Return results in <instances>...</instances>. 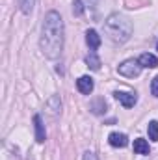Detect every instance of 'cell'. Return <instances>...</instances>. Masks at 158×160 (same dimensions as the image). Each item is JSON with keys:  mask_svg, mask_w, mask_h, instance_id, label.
Instances as JSON below:
<instances>
[{"mask_svg": "<svg viewBox=\"0 0 158 160\" xmlns=\"http://www.w3.org/2000/svg\"><path fill=\"white\" fill-rule=\"evenodd\" d=\"M86 63H87V67H91L93 71H99V69H101V60H99V56H97L95 52H89V54L86 56Z\"/></svg>", "mask_w": 158, "mask_h": 160, "instance_id": "12", "label": "cell"}, {"mask_svg": "<svg viewBox=\"0 0 158 160\" xmlns=\"http://www.w3.org/2000/svg\"><path fill=\"white\" fill-rule=\"evenodd\" d=\"M86 43H87V47H89L91 50H97V48L101 47V36H99L95 30H87V32H86Z\"/></svg>", "mask_w": 158, "mask_h": 160, "instance_id": "10", "label": "cell"}, {"mask_svg": "<svg viewBox=\"0 0 158 160\" xmlns=\"http://www.w3.org/2000/svg\"><path fill=\"white\" fill-rule=\"evenodd\" d=\"M132 22L121 13H112L104 21V32L114 43H126L132 36Z\"/></svg>", "mask_w": 158, "mask_h": 160, "instance_id": "2", "label": "cell"}, {"mask_svg": "<svg viewBox=\"0 0 158 160\" xmlns=\"http://www.w3.org/2000/svg\"><path fill=\"white\" fill-rule=\"evenodd\" d=\"M63 41H65V26L63 19L58 11H48L43 19L41 26V38L39 47L45 58L48 60H58L63 52Z\"/></svg>", "mask_w": 158, "mask_h": 160, "instance_id": "1", "label": "cell"}, {"mask_svg": "<svg viewBox=\"0 0 158 160\" xmlns=\"http://www.w3.org/2000/svg\"><path fill=\"white\" fill-rule=\"evenodd\" d=\"M114 97H116V101H119L125 108H132V106L138 102L136 93H128V91H116Z\"/></svg>", "mask_w": 158, "mask_h": 160, "instance_id": "5", "label": "cell"}, {"mask_svg": "<svg viewBox=\"0 0 158 160\" xmlns=\"http://www.w3.org/2000/svg\"><path fill=\"white\" fill-rule=\"evenodd\" d=\"M45 112H47V116L52 118V119H56V118L62 114V101H60L58 95H52V97L45 102Z\"/></svg>", "mask_w": 158, "mask_h": 160, "instance_id": "4", "label": "cell"}, {"mask_svg": "<svg viewBox=\"0 0 158 160\" xmlns=\"http://www.w3.org/2000/svg\"><path fill=\"white\" fill-rule=\"evenodd\" d=\"M91 112L93 114H104L106 112V101L104 99H95L91 102Z\"/></svg>", "mask_w": 158, "mask_h": 160, "instance_id": "13", "label": "cell"}, {"mask_svg": "<svg viewBox=\"0 0 158 160\" xmlns=\"http://www.w3.org/2000/svg\"><path fill=\"white\" fill-rule=\"evenodd\" d=\"M138 63H140L141 67H145V69H155V67H158V58L155 54L145 52V54H141V56L138 58Z\"/></svg>", "mask_w": 158, "mask_h": 160, "instance_id": "7", "label": "cell"}, {"mask_svg": "<svg viewBox=\"0 0 158 160\" xmlns=\"http://www.w3.org/2000/svg\"><path fill=\"white\" fill-rule=\"evenodd\" d=\"M151 93H153L155 97H158V77H155L153 82H151Z\"/></svg>", "mask_w": 158, "mask_h": 160, "instance_id": "17", "label": "cell"}, {"mask_svg": "<svg viewBox=\"0 0 158 160\" xmlns=\"http://www.w3.org/2000/svg\"><path fill=\"white\" fill-rule=\"evenodd\" d=\"M19 6H21V11L24 15H28V13H32V9L36 6V0H19Z\"/></svg>", "mask_w": 158, "mask_h": 160, "instance_id": "14", "label": "cell"}, {"mask_svg": "<svg viewBox=\"0 0 158 160\" xmlns=\"http://www.w3.org/2000/svg\"><path fill=\"white\" fill-rule=\"evenodd\" d=\"M73 13H75L77 17H80V15L84 13V4H82V0H75V2H73Z\"/></svg>", "mask_w": 158, "mask_h": 160, "instance_id": "16", "label": "cell"}, {"mask_svg": "<svg viewBox=\"0 0 158 160\" xmlns=\"http://www.w3.org/2000/svg\"><path fill=\"white\" fill-rule=\"evenodd\" d=\"M34 128H36V142L43 143L47 140V132H45V125H43L41 116H34Z\"/></svg>", "mask_w": 158, "mask_h": 160, "instance_id": "8", "label": "cell"}, {"mask_svg": "<svg viewBox=\"0 0 158 160\" xmlns=\"http://www.w3.org/2000/svg\"><path fill=\"white\" fill-rule=\"evenodd\" d=\"M108 142H110L112 147H126L128 145V138L123 132H112L108 136Z\"/></svg>", "mask_w": 158, "mask_h": 160, "instance_id": "9", "label": "cell"}, {"mask_svg": "<svg viewBox=\"0 0 158 160\" xmlns=\"http://www.w3.org/2000/svg\"><path fill=\"white\" fill-rule=\"evenodd\" d=\"M156 50H158V43H156Z\"/></svg>", "mask_w": 158, "mask_h": 160, "instance_id": "19", "label": "cell"}, {"mask_svg": "<svg viewBox=\"0 0 158 160\" xmlns=\"http://www.w3.org/2000/svg\"><path fill=\"white\" fill-rule=\"evenodd\" d=\"M117 73L126 78H136L141 73V65L138 63V60H125L117 65Z\"/></svg>", "mask_w": 158, "mask_h": 160, "instance_id": "3", "label": "cell"}, {"mask_svg": "<svg viewBox=\"0 0 158 160\" xmlns=\"http://www.w3.org/2000/svg\"><path fill=\"white\" fill-rule=\"evenodd\" d=\"M82 160H99V158H97V155H95V153L86 151V153H84V157H82Z\"/></svg>", "mask_w": 158, "mask_h": 160, "instance_id": "18", "label": "cell"}, {"mask_svg": "<svg viewBox=\"0 0 158 160\" xmlns=\"http://www.w3.org/2000/svg\"><path fill=\"white\" fill-rule=\"evenodd\" d=\"M147 132H149V140L158 142V121H151V123H149Z\"/></svg>", "mask_w": 158, "mask_h": 160, "instance_id": "15", "label": "cell"}, {"mask_svg": "<svg viewBox=\"0 0 158 160\" xmlns=\"http://www.w3.org/2000/svg\"><path fill=\"white\" fill-rule=\"evenodd\" d=\"M77 88H78L80 93H84V95H89V93L93 91V88H95L93 78H91V77H80V78L77 80Z\"/></svg>", "mask_w": 158, "mask_h": 160, "instance_id": "6", "label": "cell"}, {"mask_svg": "<svg viewBox=\"0 0 158 160\" xmlns=\"http://www.w3.org/2000/svg\"><path fill=\"white\" fill-rule=\"evenodd\" d=\"M134 153L136 155H149V143L143 138H136L134 140Z\"/></svg>", "mask_w": 158, "mask_h": 160, "instance_id": "11", "label": "cell"}]
</instances>
